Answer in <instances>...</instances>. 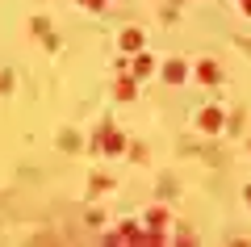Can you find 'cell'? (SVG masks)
Masks as SVG:
<instances>
[{
  "label": "cell",
  "mask_w": 251,
  "mask_h": 247,
  "mask_svg": "<svg viewBox=\"0 0 251 247\" xmlns=\"http://www.w3.org/2000/svg\"><path fill=\"white\" fill-rule=\"evenodd\" d=\"M247 197H251V189H247Z\"/></svg>",
  "instance_id": "cell-10"
},
{
  "label": "cell",
  "mask_w": 251,
  "mask_h": 247,
  "mask_svg": "<svg viewBox=\"0 0 251 247\" xmlns=\"http://www.w3.org/2000/svg\"><path fill=\"white\" fill-rule=\"evenodd\" d=\"M243 4H247V13H251V0H243Z\"/></svg>",
  "instance_id": "cell-9"
},
{
  "label": "cell",
  "mask_w": 251,
  "mask_h": 247,
  "mask_svg": "<svg viewBox=\"0 0 251 247\" xmlns=\"http://www.w3.org/2000/svg\"><path fill=\"white\" fill-rule=\"evenodd\" d=\"M197 76L205 80V84H214V80H218V63H209V59H205V63H197Z\"/></svg>",
  "instance_id": "cell-6"
},
{
  "label": "cell",
  "mask_w": 251,
  "mask_h": 247,
  "mask_svg": "<svg viewBox=\"0 0 251 247\" xmlns=\"http://www.w3.org/2000/svg\"><path fill=\"white\" fill-rule=\"evenodd\" d=\"M117 97H122V101L134 97V80H117Z\"/></svg>",
  "instance_id": "cell-7"
},
{
  "label": "cell",
  "mask_w": 251,
  "mask_h": 247,
  "mask_svg": "<svg viewBox=\"0 0 251 247\" xmlns=\"http://www.w3.org/2000/svg\"><path fill=\"white\" fill-rule=\"evenodd\" d=\"M163 76H168L172 84H180V80H184V63H180V59H172L168 67H163Z\"/></svg>",
  "instance_id": "cell-5"
},
{
  "label": "cell",
  "mask_w": 251,
  "mask_h": 247,
  "mask_svg": "<svg viewBox=\"0 0 251 247\" xmlns=\"http://www.w3.org/2000/svg\"><path fill=\"white\" fill-rule=\"evenodd\" d=\"M122 51H143V29H126L122 34Z\"/></svg>",
  "instance_id": "cell-1"
},
{
  "label": "cell",
  "mask_w": 251,
  "mask_h": 247,
  "mask_svg": "<svg viewBox=\"0 0 251 247\" xmlns=\"http://www.w3.org/2000/svg\"><path fill=\"white\" fill-rule=\"evenodd\" d=\"M155 71V63H151V55H134V80H143V76H151Z\"/></svg>",
  "instance_id": "cell-3"
},
{
  "label": "cell",
  "mask_w": 251,
  "mask_h": 247,
  "mask_svg": "<svg viewBox=\"0 0 251 247\" xmlns=\"http://www.w3.org/2000/svg\"><path fill=\"white\" fill-rule=\"evenodd\" d=\"M100 147H105V151H122L126 142H122V134H117V130H105V134H100Z\"/></svg>",
  "instance_id": "cell-4"
},
{
  "label": "cell",
  "mask_w": 251,
  "mask_h": 247,
  "mask_svg": "<svg viewBox=\"0 0 251 247\" xmlns=\"http://www.w3.org/2000/svg\"><path fill=\"white\" fill-rule=\"evenodd\" d=\"M201 130H222V113H218V109H205V113H201Z\"/></svg>",
  "instance_id": "cell-2"
},
{
  "label": "cell",
  "mask_w": 251,
  "mask_h": 247,
  "mask_svg": "<svg viewBox=\"0 0 251 247\" xmlns=\"http://www.w3.org/2000/svg\"><path fill=\"white\" fill-rule=\"evenodd\" d=\"M84 9H105V0H80Z\"/></svg>",
  "instance_id": "cell-8"
}]
</instances>
